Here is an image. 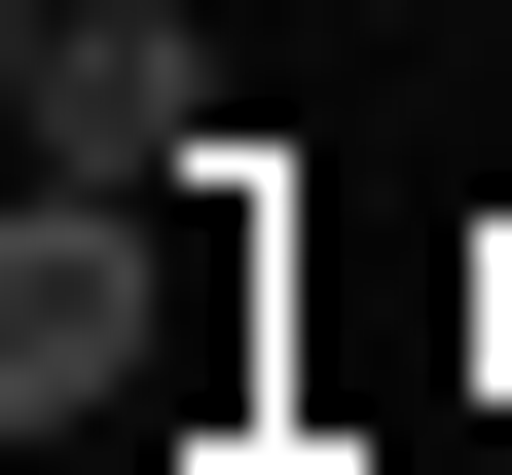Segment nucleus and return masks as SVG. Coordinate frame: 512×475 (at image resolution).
<instances>
[{
  "label": "nucleus",
  "mask_w": 512,
  "mask_h": 475,
  "mask_svg": "<svg viewBox=\"0 0 512 475\" xmlns=\"http://www.w3.org/2000/svg\"><path fill=\"white\" fill-rule=\"evenodd\" d=\"M147 220H183V183H37V220H0V402H37V475L183 402V256Z\"/></svg>",
  "instance_id": "f257e3e1"
},
{
  "label": "nucleus",
  "mask_w": 512,
  "mask_h": 475,
  "mask_svg": "<svg viewBox=\"0 0 512 475\" xmlns=\"http://www.w3.org/2000/svg\"><path fill=\"white\" fill-rule=\"evenodd\" d=\"M37 183H220V74H183V0H37Z\"/></svg>",
  "instance_id": "f03ea898"
}]
</instances>
